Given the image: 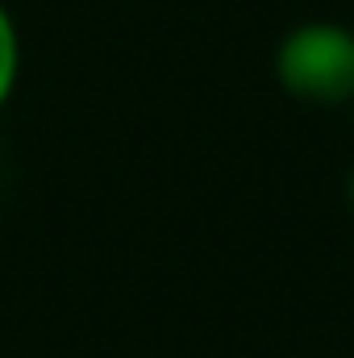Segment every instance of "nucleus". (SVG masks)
I'll return each mask as SVG.
<instances>
[{
    "instance_id": "f03ea898",
    "label": "nucleus",
    "mask_w": 354,
    "mask_h": 358,
    "mask_svg": "<svg viewBox=\"0 0 354 358\" xmlns=\"http://www.w3.org/2000/svg\"><path fill=\"white\" fill-rule=\"evenodd\" d=\"M17 80H21V34H17L13 13L0 4V108L13 100Z\"/></svg>"
},
{
    "instance_id": "f257e3e1",
    "label": "nucleus",
    "mask_w": 354,
    "mask_h": 358,
    "mask_svg": "<svg viewBox=\"0 0 354 358\" xmlns=\"http://www.w3.org/2000/svg\"><path fill=\"white\" fill-rule=\"evenodd\" d=\"M279 88L313 108L354 104V29L342 21H300L292 25L271 55Z\"/></svg>"
}]
</instances>
